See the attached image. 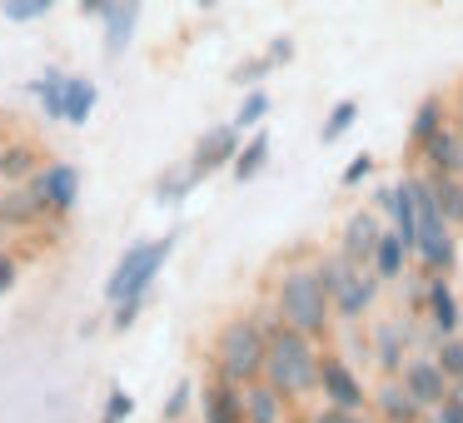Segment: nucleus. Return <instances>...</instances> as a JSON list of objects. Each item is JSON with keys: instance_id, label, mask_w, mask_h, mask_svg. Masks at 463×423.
Instances as JSON below:
<instances>
[{"instance_id": "nucleus-1", "label": "nucleus", "mask_w": 463, "mask_h": 423, "mask_svg": "<svg viewBox=\"0 0 463 423\" xmlns=\"http://www.w3.org/2000/svg\"><path fill=\"white\" fill-rule=\"evenodd\" d=\"M319 353H324L319 339H309L304 329L274 319L269 324V353H264V379L279 393H289L294 403L309 399V393H319Z\"/></svg>"}, {"instance_id": "nucleus-2", "label": "nucleus", "mask_w": 463, "mask_h": 423, "mask_svg": "<svg viewBox=\"0 0 463 423\" xmlns=\"http://www.w3.org/2000/svg\"><path fill=\"white\" fill-rule=\"evenodd\" d=\"M279 314H234L214 334V373L230 383L264 379V353H269V324Z\"/></svg>"}, {"instance_id": "nucleus-3", "label": "nucleus", "mask_w": 463, "mask_h": 423, "mask_svg": "<svg viewBox=\"0 0 463 423\" xmlns=\"http://www.w3.org/2000/svg\"><path fill=\"white\" fill-rule=\"evenodd\" d=\"M314 274H319L324 294H329V304H334V319H344V324H364L373 314V304H379V294L389 289L369 264H354L349 254H339V249L319 254V259H314Z\"/></svg>"}, {"instance_id": "nucleus-4", "label": "nucleus", "mask_w": 463, "mask_h": 423, "mask_svg": "<svg viewBox=\"0 0 463 423\" xmlns=\"http://www.w3.org/2000/svg\"><path fill=\"white\" fill-rule=\"evenodd\" d=\"M274 314H279L284 324H294V329H304L309 339H319V343L329 339L334 304H329V294H324L314 264H289V269L279 274V284H274Z\"/></svg>"}, {"instance_id": "nucleus-5", "label": "nucleus", "mask_w": 463, "mask_h": 423, "mask_svg": "<svg viewBox=\"0 0 463 423\" xmlns=\"http://www.w3.org/2000/svg\"><path fill=\"white\" fill-rule=\"evenodd\" d=\"M409 184H413V204H419V244H413V259H419L423 274H453L458 269V230L443 220L429 174H409Z\"/></svg>"}, {"instance_id": "nucleus-6", "label": "nucleus", "mask_w": 463, "mask_h": 423, "mask_svg": "<svg viewBox=\"0 0 463 423\" xmlns=\"http://www.w3.org/2000/svg\"><path fill=\"white\" fill-rule=\"evenodd\" d=\"M175 240H180V234H160V240L145 244V254H140V264H135L130 284H125L120 304H110V329H120V334L135 329V319H140V309H145V299H150L155 279H160V269L170 264V254H175Z\"/></svg>"}, {"instance_id": "nucleus-7", "label": "nucleus", "mask_w": 463, "mask_h": 423, "mask_svg": "<svg viewBox=\"0 0 463 423\" xmlns=\"http://www.w3.org/2000/svg\"><path fill=\"white\" fill-rule=\"evenodd\" d=\"M31 190H35V200L45 204V220L65 224L75 214V204H80V170H75L71 160H51L31 174Z\"/></svg>"}, {"instance_id": "nucleus-8", "label": "nucleus", "mask_w": 463, "mask_h": 423, "mask_svg": "<svg viewBox=\"0 0 463 423\" xmlns=\"http://www.w3.org/2000/svg\"><path fill=\"white\" fill-rule=\"evenodd\" d=\"M319 399L334 403V409H349V413H369V383L359 379L344 353L324 349L319 353Z\"/></svg>"}, {"instance_id": "nucleus-9", "label": "nucleus", "mask_w": 463, "mask_h": 423, "mask_svg": "<svg viewBox=\"0 0 463 423\" xmlns=\"http://www.w3.org/2000/svg\"><path fill=\"white\" fill-rule=\"evenodd\" d=\"M413 353V314L409 319H379L373 324V343H369V359L379 369V379H393V373L409 363Z\"/></svg>"}, {"instance_id": "nucleus-10", "label": "nucleus", "mask_w": 463, "mask_h": 423, "mask_svg": "<svg viewBox=\"0 0 463 423\" xmlns=\"http://www.w3.org/2000/svg\"><path fill=\"white\" fill-rule=\"evenodd\" d=\"M423 319H429L433 343L449 339V334H463V304L453 294L449 274H429V289H423Z\"/></svg>"}, {"instance_id": "nucleus-11", "label": "nucleus", "mask_w": 463, "mask_h": 423, "mask_svg": "<svg viewBox=\"0 0 463 423\" xmlns=\"http://www.w3.org/2000/svg\"><path fill=\"white\" fill-rule=\"evenodd\" d=\"M399 379H403V389H409L429 413L439 409V403L449 399V389H453V379L439 369V359H433V353H409V363L399 369Z\"/></svg>"}, {"instance_id": "nucleus-12", "label": "nucleus", "mask_w": 463, "mask_h": 423, "mask_svg": "<svg viewBox=\"0 0 463 423\" xmlns=\"http://www.w3.org/2000/svg\"><path fill=\"white\" fill-rule=\"evenodd\" d=\"M240 145H244V130L240 125H210V130L200 135V140H194V150H190V164L194 170L204 174V180H210L214 170H224V164H234V155H240Z\"/></svg>"}, {"instance_id": "nucleus-13", "label": "nucleus", "mask_w": 463, "mask_h": 423, "mask_svg": "<svg viewBox=\"0 0 463 423\" xmlns=\"http://www.w3.org/2000/svg\"><path fill=\"white\" fill-rule=\"evenodd\" d=\"M389 230V224L379 220V210H354V214H344V224H339V244L334 249L339 254H349L354 264H369L373 259V244H379V234Z\"/></svg>"}, {"instance_id": "nucleus-14", "label": "nucleus", "mask_w": 463, "mask_h": 423, "mask_svg": "<svg viewBox=\"0 0 463 423\" xmlns=\"http://www.w3.org/2000/svg\"><path fill=\"white\" fill-rule=\"evenodd\" d=\"M369 409H373L379 423H419V418H429V409L403 389L399 373H393V379H379V389L369 393Z\"/></svg>"}, {"instance_id": "nucleus-15", "label": "nucleus", "mask_w": 463, "mask_h": 423, "mask_svg": "<svg viewBox=\"0 0 463 423\" xmlns=\"http://www.w3.org/2000/svg\"><path fill=\"white\" fill-rule=\"evenodd\" d=\"M200 418L204 423H244V383H230L220 373H210V383L200 389Z\"/></svg>"}, {"instance_id": "nucleus-16", "label": "nucleus", "mask_w": 463, "mask_h": 423, "mask_svg": "<svg viewBox=\"0 0 463 423\" xmlns=\"http://www.w3.org/2000/svg\"><path fill=\"white\" fill-rule=\"evenodd\" d=\"M135 25H140V0H115L100 21V51L105 61H120L135 41Z\"/></svg>"}, {"instance_id": "nucleus-17", "label": "nucleus", "mask_w": 463, "mask_h": 423, "mask_svg": "<svg viewBox=\"0 0 463 423\" xmlns=\"http://www.w3.org/2000/svg\"><path fill=\"white\" fill-rule=\"evenodd\" d=\"M419 160H423V174H433V180H443V174H463V130L458 125H443V130L419 150Z\"/></svg>"}, {"instance_id": "nucleus-18", "label": "nucleus", "mask_w": 463, "mask_h": 423, "mask_svg": "<svg viewBox=\"0 0 463 423\" xmlns=\"http://www.w3.org/2000/svg\"><path fill=\"white\" fill-rule=\"evenodd\" d=\"M289 409H294V399L279 393L269 379L244 383V423H289Z\"/></svg>"}, {"instance_id": "nucleus-19", "label": "nucleus", "mask_w": 463, "mask_h": 423, "mask_svg": "<svg viewBox=\"0 0 463 423\" xmlns=\"http://www.w3.org/2000/svg\"><path fill=\"white\" fill-rule=\"evenodd\" d=\"M443 125H453V100H449V95H439V90L423 95L419 110H413V120H409V155H419L423 145L443 130Z\"/></svg>"}, {"instance_id": "nucleus-20", "label": "nucleus", "mask_w": 463, "mask_h": 423, "mask_svg": "<svg viewBox=\"0 0 463 423\" xmlns=\"http://www.w3.org/2000/svg\"><path fill=\"white\" fill-rule=\"evenodd\" d=\"M41 220H45V204L35 200L31 184H5V190H0V230H31V224H41Z\"/></svg>"}, {"instance_id": "nucleus-21", "label": "nucleus", "mask_w": 463, "mask_h": 423, "mask_svg": "<svg viewBox=\"0 0 463 423\" xmlns=\"http://www.w3.org/2000/svg\"><path fill=\"white\" fill-rule=\"evenodd\" d=\"M41 145L35 140H0V190L5 184H31V174L41 170Z\"/></svg>"}, {"instance_id": "nucleus-22", "label": "nucleus", "mask_w": 463, "mask_h": 423, "mask_svg": "<svg viewBox=\"0 0 463 423\" xmlns=\"http://www.w3.org/2000/svg\"><path fill=\"white\" fill-rule=\"evenodd\" d=\"M409 264H413V249H409V244H403L393 230H383V234H379V244H373L369 269L379 274L383 284H403V279H409Z\"/></svg>"}, {"instance_id": "nucleus-23", "label": "nucleus", "mask_w": 463, "mask_h": 423, "mask_svg": "<svg viewBox=\"0 0 463 423\" xmlns=\"http://www.w3.org/2000/svg\"><path fill=\"white\" fill-rule=\"evenodd\" d=\"M65 80H71V75L55 70V65L41 75V80H31V95L41 100V110H45L51 125H65Z\"/></svg>"}, {"instance_id": "nucleus-24", "label": "nucleus", "mask_w": 463, "mask_h": 423, "mask_svg": "<svg viewBox=\"0 0 463 423\" xmlns=\"http://www.w3.org/2000/svg\"><path fill=\"white\" fill-rule=\"evenodd\" d=\"M200 184H204V174L194 170V164H175V170L160 174V184H155V200H160V204H180V200H190Z\"/></svg>"}, {"instance_id": "nucleus-25", "label": "nucleus", "mask_w": 463, "mask_h": 423, "mask_svg": "<svg viewBox=\"0 0 463 423\" xmlns=\"http://www.w3.org/2000/svg\"><path fill=\"white\" fill-rule=\"evenodd\" d=\"M264 164H269V130H254L250 140L240 145V155H234V164H230V174L240 184H250L254 174L264 170Z\"/></svg>"}, {"instance_id": "nucleus-26", "label": "nucleus", "mask_w": 463, "mask_h": 423, "mask_svg": "<svg viewBox=\"0 0 463 423\" xmlns=\"http://www.w3.org/2000/svg\"><path fill=\"white\" fill-rule=\"evenodd\" d=\"M95 105H100V90L85 75H71L65 80V125H85L95 115Z\"/></svg>"}, {"instance_id": "nucleus-27", "label": "nucleus", "mask_w": 463, "mask_h": 423, "mask_svg": "<svg viewBox=\"0 0 463 423\" xmlns=\"http://www.w3.org/2000/svg\"><path fill=\"white\" fill-rule=\"evenodd\" d=\"M269 110H274L269 90H264V85H254V90H244L240 110H234V125H240L244 135H254V130H264V120H269Z\"/></svg>"}, {"instance_id": "nucleus-28", "label": "nucleus", "mask_w": 463, "mask_h": 423, "mask_svg": "<svg viewBox=\"0 0 463 423\" xmlns=\"http://www.w3.org/2000/svg\"><path fill=\"white\" fill-rule=\"evenodd\" d=\"M429 180H433V174H429ZM433 194H439L443 220H449L453 230H463V174H443V180H433Z\"/></svg>"}, {"instance_id": "nucleus-29", "label": "nucleus", "mask_w": 463, "mask_h": 423, "mask_svg": "<svg viewBox=\"0 0 463 423\" xmlns=\"http://www.w3.org/2000/svg\"><path fill=\"white\" fill-rule=\"evenodd\" d=\"M61 0H0V15L11 25H31V21H41V15H51Z\"/></svg>"}, {"instance_id": "nucleus-30", "label": "nucleus", "mask_w": 463, "mask_h": 423, "mask_svg": "<svg viewBox=\"0 0 463 423\" xmlns=\"http://www.w3.org/2000/svg\"><path fill=\"white\" fill-rule=\"evenodd\" d=\"M354 120H359V100H339V105L329 110V120L319 125V140H324V145H334L339 135H349V130H354Z\"/></svg>"}, {"instance_id": "nucleus-31", "label": "nucleus", "mask_w": 463, "mask_h": 423, "mask_svg": "<svg viewBox=\"0 0 463 423\" xmlns=\"http://www.w3.org/2000/svg\"><path fill=\"white\" fill-rule=\"evenodd\" d=\"M433 359H439V369L458 383L463 379V334H449V339L433 343Z\"/></svg>"}, {"instance_id": "nucleus-32", "label": "nucleus", "mask_w": 463, "mask_h": 423, "mask_svg": "<svg viewBox=\"0 0 463 423\" xmlns=\"http://www.w3.org/2000/svg\"><path fill=\"white\" fill-rule=\"evenodd\" d=\"M190 403H194V383H190V379H180V383L170 389V399H165L160 418H165V423H180L184 413H190Z\"/></svg>"}, {"instance_id": "nucleus-33", "label": "nucleus", "mask_w": 463, "mask_h": 423, "mask_svg": "<svg viewBox=\"0 0 463 423\" xmlns=\"http://www.w3.org/2000/svg\"><path fill=\"white\" fill-rule=\"evenodd\" d=\"M269 55H250V61H240L234 65V85H244V90H254V85H264L269 80Z\"/></svg>"}, {"instance_id": "nucleus-34", "label": "nucleus", "mask_w": 463, "mask_h": 423, "mask_svg": "<svg viewBox=\"0 0 463 423\" xmlns=\"http://www.w3.org/2000/svg\"><path fill=\"white\" fill-rule=\"evenodd\" d=\"M304 423H373L369 413H349V409H334V403H324V409L304 413Z\"/></svg>"}, {"instance_id": "nucleus-35", "label": "nucleus", "mask_w": 463, "mask_h": 423, "mask_svg": "<svg viewBox=\"0 0 463 423\" xmlns=\"http://www.w3.org/2000/svg\"><path fill=\"white\" fill-rule=\"evenodd\" d=\"M135 413V399L125 389H110V399H105V413H100V423H125Z\"/></svg>"}, {"instance_id": "nucleus-36", "label": "nucleus", "mask_w": 463, "mask_h": 423, "mask_svg": "<svg viewBox=\"0 0 463 423\" xmlns=\"http://www.w3.org/2000/svg\"><path fill=\"white\" fill-rule=\"evenodd\" d=\"M433 423H463V379L449 389V399L433 409Z\"/></svg>"}, {"instance_id": "nucleus-37", "label": "nucleus", "mask_w": 463, "mask_h": 423, "mask_svg": "<svg viewBox=\"0 0 463 423\" xmlns=\"http://www.w3.org/2000/svg\"><path fill=\"white\" fill-rule=\"evenodd\" d=\"M15 284H21V259H15L11 249H0V299H5Z\"/></svg>"}, {"instance_id": "nucleus-38", "label": "nucleus", "mask_w": 463, "mask_h": 423, "mask_svg": "<svg viewBox=\"0 0 463 423\" xmlns=\"http://www.w3.org/2000/svg\"><path fill=\"white\" fill-rule=\"evenodd\" d=\"M373 164H379V160H373V155H354V164H349V170H344V190H359V184H364V180H369V174H373Z\"/></svg>"}, {"instance_id": "nucleus-39", "label": "nucleus", "mask_w": 463, "mask_h": 423, "mask_svg": "<svg viewBox=\"0 0 463 423\" xmlns=\"http://www.w3.org/2000/svg\"><path fill=\"white\" fill-rule=\"evenodd\" d=\"M264 55H269L274 70H279V65H289V61H294V35H274L269 51H264Z\"/></svg>"}, {"instance_id": "nucleus-40", "label": "nucleus", "mask_w": 463, "mask_h": 423, "mask_svg": "<svg viewBox=\"0 0 463 423\" xmlns=\"http://www.w3.org/2000/svg\"><path fill=\"white\" fill-rule=\"evenodd\" d=\"M80 5V15H90V21H105V11H110L115 0H75Z\"/></svg>"}, {"instance_id": "nucleus-41", "label": "nucleus", "mask_w": 463, "mask_h": 423, "mask_svg": "<svg viewBox=\"0 0 463 423\" xmlns=\"http://www.w3.org/2000/svg\"><path fill=\"white\" fill-rule=\"evenodd\" d=\"M453 125H458V130H463V80L453 85Z\"/></svg>"}, {"instance_id": "nucleus-42", "label": "nucleus", "mask_w": 463, "mask_h": 423, "mask_svg": "<svg viewBox=\"0 0 463 423\" xmlns=\"http://www.w3.org/2000/svg\"><path fill=\"white\" fill-rule=\"evenodd\" d=\"M419 423H433V418H419Z\"/></svg>"}]
</instances>
